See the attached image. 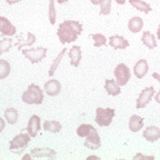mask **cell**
Wrapping results in <instances>:
<instances>
[{"mask_svg":"<svg viewBox=\"0 0 160 160\" xmlns=\"http://www.w3.org/2000/svg\"><path fill=\"white\" fill-rule=\"evenodd\" d=\"M30 155L32 156V158H52L56 156V151L50 148H33L30 151Z\"/></svg>","mask_w":160,"mask_h":160,"instance_id":"5bb4252c","label":"cell"},{"mask_svg":"<svg viewBox=\"0 0 160 160\" xmlns=\"http://www.w3.org/2000/svg\"><path fill=\"white\" fill-rule=\"evenodd\" d=\"M40 130V118L38 116L33 115L30 117L27 126V132L30 137H36Z\"/></svg>","mask_w":160,"mask_h":160,"instance_id":"8fae6325","label":"cell"},{"mask_svg":"<svg viewBox=\"0 0 160 160\" xmlns=\"http://www.w3.org/2000/svg\"><path fill=\"white\" fill-rule=\"evenodd\" d=\"M10 65L7 60L0 59V80L6 79L10 73Z\"/></svg>","mask_w":160,"mask_h":160,"instance_id":"d4e9b609","label":"cell"},{"mask_svg":"<svg viewBox=\"0 0 160 160\" xmlns=\"http://www.w3.org/2000/svg\"><path fill=\"white\" fill-rule=\"evenodd\" d=\"M155 100L157 101L158 103H160V90H159V92L156 95V97H155Z\"/></svg>","mask_w":160,"mask_h":160,"instance_id":"d590c367","label":"cell"},{"mask_svg":"<svg viewBox=\"0 0 160 160\" xmlns=\"http://www.w3.org/2000/svg\"><path fill=\"white\" fill-rule=\"evenodd\" d=\"M22 101L27 105H41L43 101L42 89L36 83L29 85L28 89L22 93Z\"/></svg>","mask_w":160,"mask_h":160,"instance_id":"7a4b0ae2","label":"cell"},{"mask_svg":"<svg viewBox=\"0 0 160 160\" xmlns=\"http://www.w3.org/2000/svg\"><path fill=\"white\" fill-rule=\"evenodd\" d=\"M69 59L70 63L73 67H78L81 61V48L79 46H72L69 51Z\"/></svg>","mask_w":160,"mask_h":160,"instance_id":"2e32d148","label":"cell"},{"mask_svg":"<svg viewBox=\"0 0 160 160\" xmlns=\"http://www.w3.org/2000/svg\"><path fill=\"white\" fill-rule=\"evenodd\" d=\"M91 158H96V159H99V157H97V156H89V157H88V159H91Z\"/></svg>","mask_w":160,"mask_h":160,"instance_id":"b9f144b4","label":"cell"},{"mask_svg":"<svg viewBox=\"0 0 160 160\" xmlns=\"http://www.w3.org/2000/svg\"><path fill=\"white\" fill-rule=\"evenodd\" d=\"M16 32H17V29H16L15 26L10 22L6 17L0 16V33L10 37V36H15Z\"/></svg>","mask_w":160,"mask_h":160,"instance_id":"30bf717a","label":"cell"},{"mask_svg":"<svg viewBox=\"0 0 160 160\" xmlns=\"http://www.w3.org/2000/svg\"><path fill=\"white\" fill-rule=\"evenodd\" d=\"M7 1L8 5H15V3H18L20 1H22V0H6Z\"/></svg>","mask_w":160,"mask_h":160,"instance_id":"836d02e7","label":"cell"},{"mask_svg":"<svg viewBox=\"0 0 160 160\" xmlns=\"http://www.w3.org/2000/svg\"><path fill=\"white\" fill-rule=\"evenodd\" d=\"M61 91V83L56 79H50L45 83V92L50 97L58 96Z\"/></svg>","mask_w":160,"mask_h":160,"instance_id":"9c48e42d","label":"cell"},{"mask_svg":"<svg viewBox=\"0 0 160 160\" xmlns=\"http://www.w3.org/2000/svg\"><path fill=\"white\" fill-rule=\"evenodd\" d=\"M18 117L19 115H18L17 109L15 108H7L5 110V118L9 125H15L18 121Z\"/></svg>","mask_w":160,"mask_h":160,"instance_id":"603a6c76","label":"cell"},{"mask_svg":"<svg viewBox=\"0 0 160 160\" xmlns=\"http://www.w3.org/2000/svg\"><path fill=\"white\" fill-rule=\"evenodd\" d=\"M66 51H67V49L66 48H63L61 51H60V53L57 56V58H56L55 60H53V62H52V65L50 66V69H49V77H52L53 76V73H55V71H56V69H57V67L59 66V63L61 62V60H62V58H63V55L66 53Z\"/></svg>","mask_w":160,"mask_h":160,"instance_id":"cb8c5ba5","label":"cell"},{"mask_svg":"<svg viewBox=\"0 0 160 160\" xmlns=\"http://www.w3.org/2000/svg\"><path fill=\"white\" fill-rule=\"evenodd\" d=\"M5 126H6L5 120H3L2 118H0V132H1V131L5 129Z\"/></svg>","mask_w":160,"mask_h":160,"instance_id":"d6a6232c","label":"cell"},{"mask_svg":"<svg viewBox=\"0 0 160 160\" xmlns=\"http://www.w3.org/2000/svg\"><path fill=\"white\" fill-rule=\"evenodd\" d=\"M49 21L51 25L56 23V9L55 0H49Z\"/></svg>","mask_w":160,"mask_h":160,"instance_id":"4dcf8cb0","label":"cell"},{"mask_svg":"<svg viewBox=\"0 0 160 160\" xmlns=\"http://www.w3.org/2000/svg\"><path fill=\"white\" fill-rule=\"evenodd\" d=\"M43 130L52 133H57L61 130V125L59 121H56V120H47L43 123Z\"/></svg>","mask_w":160,"mask_h":160,"instance_id":"44dd1931","label":"cell"},{"mask_svg":"<svg viewBox=\"0 0 160 160\" xmlns=\"http://www.w3.org/2000/svg\"><path fill=\"white\" fill-rule=\"evenodd\" d=\"M142 27H143V20L140 17L131 18L129 20V22H128V28L133 33H138L139 31H141Z\"/></svg>","mask_w":160,"mask_h":160,"instance_id":"d6986e66","label":"cell"},{"mask_svg":"<svg viewBox=\"0 0 160 160\" xmlns=\"http://www.w3.org/2000/svg\"><path fill=\"white\" fill-rule=\"evenodd\" d=\"M92 126L91 125H87V123H83V125H80L79 127L77 128V135L79 136V137H83L86 138L88 135H89V132L92 130Z\"/></svg>","mask_w":160,"mask_h":160,"instance_id":"4316f807","label":"cell"},{"mask_svg":"<svg viewBox=\"0 0 160 160\" xmlns=\"http://www.w3.org/2000/svg\"><path fill=\"white\" fill-rule=\"evenodd\" d=\"M81 32H82L81 23L75 21V20H66L59 25V28L57 30V36L60 42L65 45V43H71L76 41L78 36Z\"/></svg>","mask_w":160,"mask_h":160,"instance_id":"6da1fadb","label":"cell"},{"mask_svg":"<svg viewBox=\"0 0 160 160\" xmlns=\"http://www.w3.org/2000/svg\"><path fill=\"white\" fill-rule=\"evenodd\" d=\"M116 2H117L118 5H125L126 0H116Z\"/></svg>","mask_w":160,"mask_h":160,"instance_id":"74e56055","label":"cell"},{"mask_svg":"<svg viewBox=\"0 0 160 160\" xmlns=\"http://www.w3.org/2000/svg\"><path fill=\"white\" fill-rule=\"evenodd\" d=\"M143 138L149 142H155L160 138V128L157 126H149L143 131Z\"/></svg>","mask_w":160,"mask_h":160,"instance_id":"7c38bea8","label":"cell"},{"mask_svg":"<svg viewBox=\"0 0 160 160\" xmlns=\"http://www.w3.org/2000/svg\"><path fill=\"white\" fill-rule=\"evenodd\" d=\"M29 142H30L29 133H19V135L15 136L13 139L10 141L9 148L10 150H18L17 152H22Z\"/></svg>","mask_w":160,"mask_h":160,"instance_id":"5b68a950","label":"cell"},{"mask_svg":"<svg viewBox=\"0 0 160 160\" xmlns=\"http://www.w3.org/2000/svg\"><path fill=\"white\" fill-rule=\"evenodd\" d=\"M109 45L115 49H125L129 46V41L122 37V36H111L109 38Z\"/></svg>","mask_w":160,"mask_h":160,"instance_id":"9a60e30c","label":"cell"},{"mask_svg":"<svg viewBox=\"0 0 160 160\" xmlns=\"http://www.w3.org/2000/svg\"><path fill=\"white\" fill-rule=\"evenodd\" d=\"M129 2L133 8H136L139 11H142L145 13H149L151 11L150 5H148L147 2H145L142 0H129Z\"/></svg>","mask_w":160,"mask_h":160,"instance_id":"7402d4cb","label":"cell"},{"mask_svg":"<svg viewBox=\"0 0 160 160\" xmlns=\"http://www.w3.org/2000/svg\"><path fill=\"white\" fill-rule=\"evenodd\" d=\"M148 69H149V66H148L147 60L140 59L136 62L135 67H133V73H135L137 78L141 79V78H143L147 75Z\"/></svg>","mask_w":160,"mask_h":160,"instance_id":"4fadbf2b","label":"cell"},{"mask_svg":"<svg viewBox=\"0 0 160 160\" xmlns=\"http://www.w3.org/2000/svg\"><path fill=\"white\" fill-rule=\"evenodd\" d=\"M85 146L91 150L99 149L100 146H101V142H100V137H99V135H98L97 130H96L95 127H93L92 130L89 132V135L86 137Z\"/></svg>","mask_w":160,"mask_h":160,"instance_id":"ba28073f","label":"cell"},{"mask_svg":"<svg viewBox=\"0 0 160 160\" xmlns=\"http://www.w3.org/2000/svg\"><path fill=\"white\" fill-rule=\"evenodd\" d=\"M11 46H12V39L11 38H3V39L0 40V55L9 51Z\"/></svg>","mask_w":160,"mask_h":160,"instance_id":"83f0119b","label":"cell"},{"mask_svg":"<svg viewBox=\"0 0 160 160\" xmlns=\"http://www.w3.org/2000/svg\"><path fill=\"white\" fill-rule=\"evenodd\" d=\"M152 77L155 78L156 80H158V81H159V82H160V75H159V73L153 72V73H152Z\"/></svg>","mask_w":160,"mask_h":160,"instance_id":"e575fe53","label":"cell"},{"mask_svg":"<svg viewBox=\"0 0 160 160\" xmlns=\"http://www.w3.org/2000/svg\"><path fill=\"white\" fill-rule=\"evenodd\" d=\"M115 77L116 81L119 86H125L129 81L131 77L130 69L125 65V63H119L115 69Z\"/></svg>","mask_w":160,"mask_h":160,"instance_id":"8992f818","label":"cell"},{"mask_svg":"<svg viewBox=\"0 0 160 160\" xmlns=\"http://www.w3.org/2000/svg\"><path fill=\"white\" fill-rule=\"evenodd\" d=\"M68 0H58V3H60V5H61V3H65V2H67Z\"/></svg>","mask_w":160,"mask_h":160,"instance_id":"60d3db41","label":"cell"},{"mask_svg":"<svg viewBox=\"0 0 160 160\" xmlns=\"http://www.w3.org/2000/svg\"><path fill=\"white\" fill-rule=\"evenodd\" d=\"M135 159H138V158H141V159H153V156H148V157H146V156H142V155H140V153H138V155H136L135 157Z\"/></svg>","mask_w":160,"mask_h":160,"instance_id":"1f68e13d","label":"cell"},{"mask_svg":"<svg viewBox=\"0 0 160 160\" xmlns=\"http://www.w3.org/2000/svg\"><path fill=\"white\" fill-rule=\"evenodd\" d=\"M91 37L95 40V45H93L95 47H101V46H105L107 43V39L101 33H93V35H91Z\"/></svg>","mask_w":160,"mask_h":160,"instance_id":"f546056e","label":"cell"},{"mask_svg":"<svg viewBox=\"0 0 160 160\" xmlns=\"http://www.w3.org/2000/svg\"><path fill=\"white\" fill-rule=\"evenodd\" d=\"M143 127V118L140 116L133 115L130 117L129 120V129L132 132H138Z\"/></svg>","mask_w":160,"mask_h":160,"instance_id":"e0dca14e","label":"cell"},{"mask_svg":"<svg viewBox=\"0 0 160 160\" xmlns=\"http://www.w3.org/2000/svg\"><path fill=\"white\" fill-rule=\"evenodd\" d=\"M35 42H36V37L31 32H28L27 39H26L25 41H22V42H21V41H18L17 42V48H18V50H22V47H25V46H31Z\"/></svg>","mask_w":160,"mask_h":160,"instance_id":"484cf974","label":"cell"},{"mask_svg":"<svg viewBox=\"0 0 160 160\" xmlns=\"http://www.w3.org/2000/svg\"><path fill=\"white\" fill-rule=\"evenodd\" d=\"M116 115L115 109L112 108H100L98 107L96 109V118L95 121L100 127H108L111 123L113 117Z\"/></svg>","mask_w":160,"mask_h":160,"instance_id":"3957f363","label":"cell"},{"mask_svg":"<svg viewBox=\"0 0 160 160\" xmlns=\"http://www.w3.org/2000/svg\"><path fill=\"white\" fill-rule=\"evenodd\" d=\"M21 51H22V55L27 59H29L31 63L40 62L47 55V48L45 47L30 48V49H23Z\"/></svg>","mask_w":160,"mask_h":160,"instance_id":"277c9868","label":"cell"},{"mask_svg":"<svg viewBox=\"0 0 160 160\" xmlns=\"http://www.w3.org/2000/svg\"><path fill=\"white\" fill-rule=\"evenodd\" d=\"M141 40H142L143 45H146V47L149 48V49H155V48L157 47L155 36L150 32V31H145V32L142 33Z\"/></svg>","mask_w":160,"mask_h":160,"instance_id":"ffe728a7","label":"cell"},{"mask_svg":"<svg viewBox=\"0 0 160 160\" xmlns=\"http://www.w3.org/2000/svg\"><path fill=\"white\" fill-rule=\"evenodd\" d=\"M90 1H91L92 5H100V1H101V0H90Z\"/></svg>","mask_w":160,"mask_h":160,"instance_id":"8d00e7d4","label":"cell"},{"mask_svg":"<svg viewBox=\"0 0 160 160\" xmlns=\"http://www.w3.org/2000/svg\"><path fill=\"white\" fill-rule=\"evenodd\" d=\"M157 36H158V39L160 40V25H159V27H158V29H157Z\"/></svg>","mask_w":160,"mask_h":160,"instance_id":"ab89813d","label":"cell"},{"mask_svg":"<svg viewBox=\"0 0 160 160\" xmlns=\"http://www.w3.org/2000/svg\"><path fill=\"white\" fill-rule=\"evenodd\" d=\"M105 89L107 91L108 95L110 96H117L121 92V89H120V86L117 83L116 80L112 79H107L105 81Z\"/></svg>","mask_w":160,"mask_h":160,"instance_id":"ac0fdd59","label":"cell"},{"mask_svg":"<svg viewBox=\"0 0 160 160\" xmlns=\"http://www.w3.org/2000/svg\"><path fill=\"white\" fill-rule=\"evenodd\" d=\"M111 10V0H101L100 1V13L101 15H109Z\"/></svg>","mask_w":160,"mask_h":160,"instance_id":"f1b7e54d","label":"cell"},{"mask_svg":"<svg viewBox=\"0 0 160 160\" xmlns=\"http://www.w3.org/2000/svg\"><path fill=\"white\" fill-rule=\"evenodd\" d=\"M153 95H155V88H153L152 86L142 89V91L140 92L139 97L137 98L136 108H137V109H141V108L146 107V106L150 102V100L152 99Z\"/></svg>","mask_w":160,"mask_h":160,"instance_id":"52a82bcc","label":"cell"},{"mask_svg":"<svg viewBox=\"0 0 160 160\" xmlns=\"http://www.w3.org/2000/svg\"><path fill=\"white\" fill-rule=\"evenodd\" d=\"M30 158H32V156H31V155H26V156H23V157H22V159L25 160V159H30Z\"/></svg>","mask_w":160,"mask_h":160,"instance_id":"f35d334b","label":"cell"}]
</instances>
